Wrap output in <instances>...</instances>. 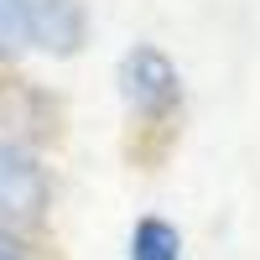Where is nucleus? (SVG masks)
<instances>
[{
    "mask_svg": "<svg viewBox=\"0 0 260 260\" xmlns=\"http://www.w3.org/2000/svg\"><path fill=\"white\" fill-rule=\"evenodd\" d=\"M120 89H125L130 110H136L141 120H172L182 110V78H177V68H172V57L161 47H151V42H141V47L125 52Z\"/></svg>",
    "mask_w": 260,
    "mask_h": 260,
    "instance_id": "1",
    "label": "nucleus"
},
{
    "mask_svg": "<svg viewBox=\"0 0 260 260\" xmlns=\"http://www.w3.org/2000/svg\"><path fill=\"white\" fill-rule=\"evenodd\" d=\"M47 172H42L21 146L0 141V224H26L42 219L47 208Z\"/></svg>",
    "mask_w": 260,
    "mask_h": 260,
    "instance_id": "2",
    "label": "nucleus"
},
{
    "mask_svg": "<svg viewBox=\"0 0 260 260\" xmlns=\"http://www.w3.org/2000/svg\"><path fill=\"white\" fill-rule=\"evenodd\" d=\"M89 37V16L78 0H31V42L47 52H78Z\"/></svg>",
    "mask_w": 260,
    "mask_h": 260,
    "instance_id": "3",
    "label": "nucleus"
},
{
    "mask_svg": "<svg viewBox=\"0 0 260 260\" xmlns=\"http://www.w3.org/2000/svg\"><path fill=\"white\" fill-rule=\"evenodd\" d=\"M130 260H182V234L151 213L130 229Z\"/></svg>",
    "mask_w": 260,
    "mask_h": 260,
    "instance_id": "4",
    "label": "nucleus"
},
{
    "mask_svg": "<svg viewBox=\"0 0 260 260\" xmlns=\"http://www.w3.org/2000/svg\"><path fill=\"white\" fill-rule=\"evenodd\" d=\"M31 42V0H0V57H16Z\"/></svg>",
    "mask_w": 260,
    "mask_h": 260,
    "instance_id": "5",
    "label": "nucleus"
},
{
    "mask_svg": "<svg viewBox=\"0 0 260 260\" xmlns=\"http://www.w3.org/2000/svg\"><path fill=\"white\" fill-rule=\"evenodd\" d=\"M0 260H21V255H16V245H11V240H0Z\"/></svg>",
    "mask_w": 260,
    "mask_h": 260,
    "instance_id": "6",
    "label": "nucleus"
}]
</instances>
